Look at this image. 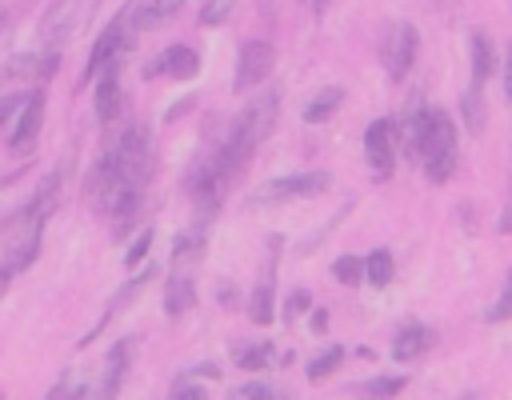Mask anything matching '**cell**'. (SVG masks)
<instances>
[{
  "mask_svg": "<svg viewBox=\"0 0 512 400\" xmlns=\"http://www.w3.org/2000/svg\"><path fill=\"white\" fill-rule=\"evenodd\" d=\"M148 180H152V132L140 120H132L120 128V136L104 148V156L88 172V200L112 224L116 236L132 228Z\"/></svg>",
  "mask_w": 512,
  "mask_h": 400,
  "instance_id": "cell-1",
  "label": "cell"
},
{
  "mask_svg": "<svg viewBox=\"0 0 512 400\" xmlns=\"http://www.w3.org/2000/svg\"><path fill=\"white\" fill-rule=\"evenodd\" d=\"M276 112H280V96H276V88H264V92H256V96L232 116V124L224 128L220 144L208 152L220 196L240 180V172L248 168V160L256 156V148L272 136V128H276Z\"/></svg>",
  "mask_w": 512,
  "mask_h": 400,
  "instance_id": "cell-2",
  "label": "cell"
},
{
  "mask_svg": "<svg viewBox=\"0 0 512 400\" xmlns=\"http://www.w3.org/2000/svg\"><path fill=\"white\" fill-rule=\"evenodd\" d=\"M456 156H460V148H456V120L444 108H428L424 136L416 144L412 164H420L432 184H444L456 172Z\"/></svg>",
  "mask_w": 512,
  "mask_h": 400,
  "instance_id": "cell-3",
  "label": "cell"
},
{
  "mask_svg": "<svg viewBox=\"0 0 512 400\" xmlns=\"http://www.w3.org/2000/svg\"><path fill=\"white\" fill-rule=\"evenodd\" d=\"M472 76H468V88H464V100H460V112H464V124L468 132H480L484 128V84L492 76V36L488 32H472Z\"/></svg>",
  "mask_w": 512,
  "mask_h": 400,
  "instance_id": "cell-4",
  "label": "cell"
},
{
  "mask_svg": "<svg viewBox=\"0 0 512 400\" xmlns=\"http://www.w3.org/2000/svg\"><path fill=\"white\" fill-rule=\"evenodd\" d=\"M328 172H292V176H272L252 192V204H284V200H308L328 192Z\"/></svg>",
  "mask_w": 512,
  "mask_h": 400,
  "instance_id": "cell-5",
  "label": "cell"
},
{
  "mask_svg": "<svg viewBox=\"0 0 512 400\" xmlns=\"http://www.w3.org/2000/svg\"><path fill=\"white\" fill-rule=\"evenodd\" d=\"M416 48H420V32L408 24V20H392L384 28V40H380V64L392 80H404L412 60H416Z\"/></svg>",
  "mask_w": 512,
  "mask_h": 400,
  "instance_id": "cell-6",
  "label": "cell"
},
{
  "mask_svg": "<svg viewBox=\"0 0 512 400\" xmlns=\"http://www.w3.org/2000/svg\"><path fill=\"white\" fill-rule=\"evenodd\" d=\"M80 12L84 4L80 0H52L40 16V28H36V48L44 52H64V44L72 40L76 24H80Z\"/></svg>",
  "mask_w": 512,
  "mask_h": 400,
  "instance_id": "cell-7",
  "label": "cell"
},
{
  "mask_svg": "<svg viewBox=\"0 0 512 400\" xmlns=\"http://www.w3.org/2000/svg\"><path fill=\"white\" fill-rule=\"evenodd\" d=\"M272 68H276V48H272V40H264V36H256V40H244L240 44V56H236V92H252V88H260L268 76H272Z\"/></svg>",
  "mask_w": 512,
  "mask_h": 400,
  "instance_id": "cell-8",
  "label": "cell"
},
{
  "mask_svg": "<svg viewBox=\"0 0 512 400\" xmlns=\"http://www.w3.org/2000/svg\"><path fill=\"white\" fill-rule=\"evenodd\" d=\"M60 68V52H44V48H24V52H12L4 64H0V84H40L48 80L52 72Z\"/></svg>",
  "mask_w": 512,
  "mask_h": 400,
  "instance_id": "cell-9",
  "label": "cell"
},
{
  "mask_svg": "<svg viewBox=\"0 0 512 400\" xmlns=\"http://www.w3.org/2000/svg\"><path fill=\"white\" fill-rule=\"evenodd\" d=\"M132 24H128V16L120 12L112 24H104V32L96 36V44H92V52H88V64H84V84L104 68V64H112V60H124V52H128V44H132Z\"/></svg>",
  "mask_w": 512,
  "mask_h": 400,
  "instance_id": "cell-10",
  "label": "cell"
},
{
  "mask_svg": "<svg viewBox=\"0 0 512 400\" xmlns=\"http://www.w3.org/2000/svg\"><path fill=\"white\" fill-rule=\"evenodd\" d=\"M40 124H44V88H32V92H24V100H20L16 116H12L8 148H12L16 156L32 152V144H36V136H40Z\"/></svg>",
  "mask_w": 512,
  "mask_h": 400,
  "instance_id": "cell-11",
  "label": "cell"
},
{
  "mask_svg": "<svg viewBox=\"0 0 512 400\" xmlns=\"http://www.w3.org/2000/svg\"><path fill=\"white\" fill-rule=\"evenodd\" d=\"M364 160H368L376 180L392 176V168H396V124L388 116L368 124V132H364Z\"/></svg>",
  "mask_w": 512,
  "mask_h": 400,
  "instance_id": "cell-12",
  "label": "cell"
},
{
  "mask_svg": "<svg viewBox=\"0 0 512 400\" xmlns=\"http://www.w3.org/2000/svg\"><path fill=\"white\" fill-rule=\"evenodd\" d=\"M152 276H156V268H148V264H144L140 272H132V276H128V280H124V284L112 292L108 308H104V312H100V320H96V324L84 332V340H80V344H92V340H96V336H100V332H104V328H108V324H112V320H116V316H120V312H124V308H128V304H132V300H136V296L148 288V280H152Z\"/></svg>",
  "mask_w": 512,
  "mask_h": 400,
  "instance_id": "cell-13",
  "label": "cell"
},
{
  "mask_svg": "<svg viewBox=\"0 0 512 400\" xmlns=\"http://www.w3.org/2000/svg\"><path fill=\"white\" fill-rule=\"evenodd\" d=\"M128 368H132V336H124V340H116V344L108 348L104 372H100V384H96L92 400H116V396H120V384H124V376H128Z\"/></svg>",
  "mask_w": 512,
  "mask_h": 400,
  "instance_id": "cell-14",
  "label": "cell"
},
{
  "mask_svg": "<svg viewBox=\"0 0 512 400\" xmlns=\"http://www.w3.org/2000/svg\"><path fill=\"white\" fill-rule=\"evenodd\" d=\"M200 72V52L188 44H172L164 48L156 60L144 64V76H172V80H192Z\"/></svg>",
  "mask_w": 512,
  "mask_h": 400,
  "instance_id": "cell-15",
  "label": "cell"
},
{
  "mask_svg": "<svg viewBox=\"0 0 512 400\" xmlns=\"http://www.w3.org/2000/svg\"><path fill=\"white\" fill-rule=\"evenodd\" d=\"M432 340H436V332L428 328V324H420V320H408L396 336H392V360H400V364H408V360H416V356H424L428 348H432Z\"/></svg>",
  "mask_w": 512,
  "mask_h": 400,
  "instance_id": "cell-16",
  "label": "cell"
},
{
  "mask_svg": "<svg viewBox=\"0 0 512 400\" xmlns=\"http://www.w3.org/2000/svg\"><path fill=\"white\" fill-rule=\"evenodd\" d=\"M180 4H184V0H132V4L124 8V16H128L132 32H144V28L168 24V20L180 12Z\"/></svg>",
  "mask_w": 512,
  "mask_h": 400,
  "instance_id": "cell-17",
  "label": "cell"
},
{
  "mask_svg": "<svg viewBox=\"0 0 512 400\" xmlns=\"http://www.w3.org/2000/svg\"><path fill=\"white\" fill-rule=\"evenodd\" d=\"M92 80H96V116L108 124L120 112V60L104 64Z\"/></svg>",
  "mask_w": 512,
  "mask_h": 400,
  "instance_id": "cell-18",
  "label": "cell"
},
{
  "mask_svg": "<svg viewBox=\"0 0 512 400\" xmlns=\"http://www.w3.org/2000/svg\"><path fill=\"white\" fill-rule=\"evenodd\" d=\"M404 384H408V376H400V372H380V376L356 380V384L348 388V396H356V400H392L396 392H404Z\"/></svg>",
  "mask_w": 512,
  "mask_h": 400,
  "instance_id": "cell-19",
  "label": "cell"
},
{
  "mask_svg": "<svg viewBox=\"0 0 512 400\" xmlns=\"http://www.w3.org/2000/svg\"><path fill=\"white\" fill-rule=\"evenodd\" d=\"M192 300H196V284H192V276L172 272L168 284H164V312H168V320L184 316V312L192 308Z\"/></svg>",
  "mask_w": 512,
  "mask_h": 400,
  "instance_id": "cell-20",
  "label": "cell"
},
{
  "mask_svg": "<svg viewBox=\"0 0 512 400\" xmlns=\"http://www.w3.org/2000/svg\"><path fill=\"white\" fill-rule=\"evenodd\" d=\"M344 104V88L340 84H324L308 104H304V120L308 124H324V120H332V112Z\"/></svg>",
  "mask_w": 512,
  "mask_h": 400,
  "instance_id": "cell-21",
  "label": "cell"
},
{
  "mask_svg": "<svg viewBox=\"0 0 512 400\" xmlns=\"http://www.w3.org/2000/svg\"><path fill=\"white\" fill-rule=\"evenodd\" d=\"M392 276H396V260H392V252L376 248V252L364 256V280H368L372 288H388Z\"/></svg>",
  "mask_w": 512,
  "mask_h": 400,
  "instance_id": "cell-22",
  "label": "cell"
},
{
  "mask_svg": "<svg viewBox=\"0 0 512 400\" xmlns=\"http://www.w3.org/2000/svg\"><path fill=\"white\" fill-rule=\"evenodd\" d=\"M248 316L256 320V324H272L276 320V296H272V268H268V276L256 284V292H252V300H248Z\"/></svg>",
  "mask_w": 512,
  "mask_h": 400,
  "instance_id": "cell-23",
  "label": "cell"
},
{
  "mask_svg": "<svg viewBox=\"0 0 512 400\" xmlns=\"http://www.w3.org/2000/svg\"><path fill=\"white\" fill-rule=\"evenodd\" d=\"M232 360H236L244 372H264L268 360H272V344H268V340H260V344H244V348L232 352Z\"/></svg>",
  "mask_w": 512,
  "mask_h": 400,
  "instance_id": "cell-24",
  "label": "cell"
},
{
  "mask_svg": "<svg viewBox=\"0 0 512 400\" xmlns=\"http://www.w3.org/2000/svg\"><path fill=\"white\" fill-rule=\"evenodd\" d=\"M232 400H292V392H284L268 380H248V384L232 388Z\"/></svg>",
  "mask_w": 512,
  "mask_h": 400,
  "instance_id": "cell-25",
  "label": "cell"
},
{
  "mask_svg": "<svg viewBox=\"0 0 512 400\" xmlns=\"http://www.w3.org/2000/svg\"><path fill=\"white\" fill-rule=\"evenodd\" d=\"M340 364H344V348H340V344H328L320 356L308 360V380H324V376H332Z\"/></svg>",
  "mask_w": 512,
  "mask_h": 400,
  "instance_id": "cell-26",
  "label": "cell"
},
{
  "mask_svg": "<svg viewBox=\"0 0 512 400\" xmlns=\"http://www.w3.org/2000/svg\"><path fill=\"white\" fill-rule=\"evenodd\" d=\"M484 320H488V324H504V320H512V272L504 276V288H500V296L492 300V308L484 312Z\"/></svg>",
  "mask_w": 512,
  "mask_h": 400,
  "instance_id": "cell-27",
  "label": "cell"
},
{
  "mask_svg": "<svg viewBox=\"0 0 512 400\" xmlns=\"http://www.w3.org/2000/svg\"><path fill=\"white\" fill-rule=\"evenodd\" d=\"M236 4H240V0H204V4H200V24H204V28L224 24V20L236 12Z\"/></svg>",
  "mask_w": 512,
  "mask_h": 400,
  "instance_id": "cell-28",
  "label": "cell"
},
{
  "mask_svg": "<svg viewBox=\"0 0 512 400\" xmlns=\"http://www.w3.org/2000/svg\"><path fill=\"white\" fill-rule=\"evenodd\" d=\"M332 276L340 284H360L364 280V260L360 256H336L332 260Z\"/></svg>",
  "mask_w": 512,
  "mask_h": 400,
  "instance_id": "cell-29",
  "label": "cell"
},
{
  "mask_svg": "<svg viewBox=\"0 0 512 400\" xmlns=\"http://www.w3.org/2000/svg\"><path fill=\"white\" fill-rule=\"evenodd\" d=\"M80 396H84V384H76L72 372H64V376L44 392V400H80Z\"/></svg>",
  "mask_w": 512,
  "mask_h": 400,
  "instance_id": "cell-30",
  "label": "cell"
},
{
  "mask_svg": "<svg viewBox=\"0 0 512 400\" xmlns=\"http://www.w3.org/2000/svg\"><path fill=\"white\" fill-rule=\"evenodd\" d=\"M148 248H152V228H144V232L132 240V248L124 252V268H136V264L148 256Z\"/></svg>",
  "mask_w": 512,
  "mask_h": 400,
  "instance_id": "cell-31",
  "label": "cell"
},
{
  "mask_svg": "<svg viewBox=\"0 0 512 400\" xmlns=\"http://www.w3.org/2000/svg\"><path fill=\"white\" fill-rule=\"evenodd\" d=\"M172 400H208V392H204L192 376H180V380L172 384Z\"/></svg>",
  "mask_w": 512,
  "mask_h": 400,
  "instance_id": "cell-32",
  "label": "cell"
},
{
  "mask_svg": "<svg viewBox=\"0 0 512 400\" xmlns=\"http://www.w3.org/2000/svg\"><path fill=\"white\" fill-rule=\"evenodd\" d=\"M308 304H312V296H308L304 288H292V292H288V300H284V320H296Z\"/></svg>",
  "mask_w": 512,
  "mask_h": 400,
  "instance_id": "cell-33",
  "label": "cell"
},
{
  "mask_svg": "<svg viewBox=\"0 0 512 400\" xmlns=\"http://www.w3.org/2000/svg\"><path fill=\"white\" fill-rule=\"evenodd\" d=\"M20 100H24L20 92H16V96H0V128H4V124H8L12 116H16V108H20Z\"/></svg>",
  "mask_w": 512,
  "mask_h": 400,
  "instance_id": "cell-34",
  "label": "cell"
},
{
  "mask_svg": "<svg viewBox=\"0 0 512 400\" xmlns=\"http://www.w3.org/2000/svg\"><path fill=\"white\" fill-rule=\"evenodd\" d=\"M496 228H500L504 236H512V184H508V200H504V208H500V220H496Z\"/></svg>",
  "mask_w": 512,
  "mask_h": 400,
  "instance_id": "cell-35",
  "label": "cell"
},
{
  "mask_svg": "<svg viewBox=\"0 0 512 400\" xmlns=\"http://www.w3.org/2000/svg\"><path fill=\"white\" fill-rule=\"evenodd\" d=\"M504 96H508V104H512V44H508V52H504Z\"/></svg>",
  "mask_w": 512,
  "mask_h": 400,
  "instance_id": "cell-36",
  "label": "cell"
},
{
  "mask_svg": "<svg viewBox=\"0 0 512 400\" xmlns=\"http://www.w3.org/2000/svg\"><path fill=\"white\" fill-rule=\"evenodd\" d=\"M8 284H12V272H8V268H4V264H0V296H4V292H8Z\"/></svg>",
  "mask_w": 512,
  "mask_h": 400,
  "instance_id": "cell-37",
  "label": "cell"
},
{
  "mask_svg": "<svg viewBox=\"0 0 512 400\" xmlns=\"http://www.w3.org/2000/svg\"><path fill=\"white\" fill-rule=\"evenodd\" d=\"M324 324H328V312H312V328H316V332H320V328H324Z\"/></svg>",
  "mask_w": 512,
  "mask_h": 400,
  "instance_id": "cell-38",
  "label": "cell"
},
{
  "mask_svg": "<svg viewBox=\"0 0 512 400\" xmlns=\"http://www.w3.org/2000/svg\"><path fill=\"white\" fill-rule=\"evenodd\" d=\"M304 4H308V8H312V12H324V8H328V4H332V0H304Z\"/></svg>",
  "mask_w": 512,
  "mask_h": 400,
  "instance_id": "cell-39",
  "label": "cell"
},
{
  "mask_svg": "<svg viewBox=\"0 0 512 400\" xmlns=\"http://www.w3.org/2000/svg\"><path fill=\"white\" fill-rule=\"evenodd\" d=\"M0 24H4V4H0Z\"/></svg>",
  "mask_w": 512,
  "mask_h": 400,
  "instance_id": "cell-40",
  "label": "cell"
}]
</instances>
